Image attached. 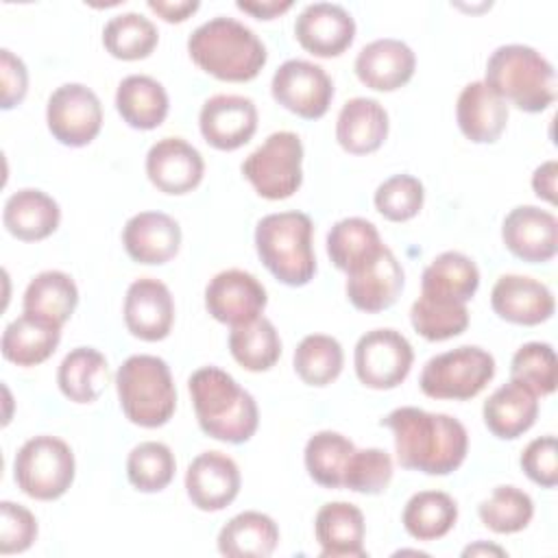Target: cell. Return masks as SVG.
<instances>
[{"instance_id": "d6a6232c", "label": "cell", "mask_w": 558, "mask_h": 558, "mask_svg": "<svg viewBox=\"0 0 558 558\" xmlns=\"http://www.w3.org/2000/svg\"><path fill=\"white\" fill-rule=\"evenodd\" d=\"M109 379L107 357L94 347L72 349L57 368V384L65 399L92 403L100 397Z\"/></svg>"}, {"instance_id": "ac0fdd59", "label": "cell", "mask_w": 558, "mask_h": 558, "mask_svg": "<svg viewBox=\"0 0 558 558\" xmlns=\"http://www.w3.org/2000/svg\"><path fill=\"white\" fill-rule=\"evenodd\" d=\"M501 240L514 257L527 264L549 262L558 251V220L536 205H519L504 218Z\"/></svg>"}, {"instance_id": "3957f363", "label": "cell", "mask_w": 558, "mask_h": 558, "mask_svg": "<svg viewBox=\"0 0 558 558\" xmlns=\"http://www.w3.org/2000/svg\"><path fill=\"white\" fill-rule=\"evenodd\" d=\"M190 59L218 81H253L266 65L268 52L262 39L246 24L216 15L187 37Z\"/></svg>"}, {"instance_id": "f546056e", "label": "cell", "mask_w": 558, "mask_h": 558, "mask_svg": "<svg viewBox=\"0 0 558 558\" xmlns=\"http://www.w3.org/2000/svg\"><path fill=\"white\" fill-rule=\"evenodd\" d=\"M59 340L61 327L24 312L4 327L0 349L17 366H37L57 351Z\"/></svg>"}, {"instance_id": "ffe728a7", "label": "cell", "mask_w": 558, "mask_h": 558, "mask_svg": "<svg viewBox=\"0 0 558 558\" xmlns=\"http://www.w3.org/2000/svg\"><path fill=\"white\" fill-rule=\"evenodd\" d=\"M122 312L126 329L146 342L163 340L174 323L172 294L155 277H140L129 286Z\"/></svg>"}, {"instance_id": "e0dca14e", "label": "cell", "mask_w": 558, "mask_h": 558, "mask_svg": "<svg viewBox=\"0 0 558 558\" xmlns=\"http://www.w3.org/2000/svg\"><path fill=\"white\" fill-rule=\"evenodd\" d=\"M203 174L201 153L183 137H161L148 148L146 177L163 194H187L198 187Z\"/></svg>"}, {"instance_id": "9a60e30c", "label": "cell", "mask_w": 558, "mask_h": 558, "mask_svg": "<svg viewBox=\"0 0 558 558\" xmlns=\"http://www.w3.org/2000/svg\"><path fill=\"white\" fill-rule=\"evenodd\" d=\"M405 283L403 268L395 253L384 244L368 262L347 275V296L360 312L388 310Z\"/></svg>"}, {"instance_id": "b9f144b4", "label": "cell", "mask_w": 558, "mask_h": 558, "mask_svg": "<svg viewBox=\"0 0 558 558\" xmlns=\"http://www.w3.org/2000/svg\"><path fill=\"white\" fill-rule=\"evenodd\" d=\"M177 471V460L166 442L146 440L131 449L126 458V477L140 493L163 490Z\"/></svg>"}, {"instance_id": "4316f807", "label": "cell", "mask_w": 558, "mask_h": 558, "mask_svg": "<svg viewBox=\"0 0 558 558\" xmlns=\"http://www.w3.org/2000/svg\"><path fill=\"white\" fill-rule=\"evenodd\" d=\"M7 231L22 242H39L52 235L61 222L59 203L41 190L24 187L13 192L2 209Z\"/></svg>"}, {"instance_id": "f5cc1de1", "label": "cell", "mask_w": 558, "mask_h": 558, "mask_svg": "<svg viewBox=\"0 0 558 558\" xmlns=\"http://www.w3.org/2000/svg\"><path fill=\"white\" fill-rule=\"evenodd\" d=\"M235 7H238L240 11H244V13L255 15L257 20H272V17L286 13L288 9H292V0H283V2H277V0H268V2H259V0H257V2H242V0H238Z\"/></svg>"}, {"instance_id": "4dcf8cb0", "label": "cell", "mask_w": 558, "mask_h": 558, "mask_svg": "<svg viewBox=\"0 0 558 558\" xmlns=\"http://www.w3.org/2000/svg\"><path fill=\"white\" fill-rule=\"evenodd\" d=\"M277 543V523L257 510L235 514L218 532V551L229 558H268Z\"/></svg>"}, {"instance_id": "f907efd6", "label": "cell", "mask_w": 558, "mask_h": 558, "mask_svg": "<svg viewBox=\"0 0 558 558\" xmlns=\"http://www.w3.org/2000/svg\"><path fill=\"white\" fill-rule=\"evenodd\" d=\"M153 13H157L166 22H185L201 7L198 0H148L146 2Z\"/></svg>"}, {"instance_id": "484cf974", "label": "cell", "mask_w": 558, "mask_h": 558, "mask_svg": "<svg viewBox=\"0 0 558 558\" xmlns=\"http://www.w3.org/2000/svg\"><path fill=\"white\" fill-rule=\"evenodd\" d=\"M388 137V111L375 98L347 100L336 120V140L351 155L375 153Z\"/></svg>"}, {"instance_id": "9c48e42d", "label": "cell", "mask_w": 558, "mask_h": 558, "mask_svg": "<svg viewBox=\"0 0 558 558\" xmlns=\"http://www.w3.org/2000/svg\"><path fill=\"white\" fill-rule=\"evenodd\" d=\"M303 144L292 131L270 133L244 161L242 174L268 201L290 198L303 183Z\"/></svg>"}, {"instance_id": "7402d4cb", "label": "cell", "mask_w": 558, "mask_h": 558, "mask_svg": "<svg viewBox=\"0 0 558 558\" xmlns=\"http://www.w3.org/2000/svg\"><path fill=\"white\" fill-rule=\"evenodd\" d=\"M353 68L362 85L375 92H395L414 76L416 57L405 41L381 37L357 52Z\"/></svg>"}, {"instance_id": "7a4b0ae2", "label": "cell", "mask_w": 558, "mask_h": 558, "mask_svg": "<svg viewBox=\"0 0 558 558\" xmlns=\"http://www.w3.org/2000/svg\"><path fill=\"white\" fill-rule=\"evenodd\" d=\"M187 388L198 427L209 438L242 445L257 432V403L227 371L201 366L190 375Z\"/></svg>"}, {"instance_id": "2e32d148", "label": "cell", "mask_w": 558, "mask_h": 558, "mask_svg": "<svg viewBox=\"0 0 558 558\" xmlns=\"http://www.w3.org/2000/svg\"><path fill=\"white\" fill-rule=\"evenodd\" d=\"M294 37L314 57L331 59L353 44L355 20L336 2H314L296 15Z\"/></svg>"}, {"instance_id": "603a6c76", "label": "cell", "mask_w": 558, "mask_h": 558, "mask_svg": "<svg viewBox=\"0 0 558 558\" xmlns=\"http://www.w3.org/2000/svg\"><path fill=\"white\" fill-rule=\"evenodd\" d=\"M122 244L137 264H166L179 253L181 227L163 211H140L126 220Z\"/></svg>"}, {"instance_id": "30bf717a", "label": "cell", "mask_w": 558, "mask_h": 558, "mask_svg": "<svg viewBox=\"0 0 558 558\" xmlns=\"http://www.w3.org/2000/svg\"><path fill=\"white\" fill-rule=\"evenodd\" d=\"M414 351L408 338L390 327L366 331L353 351L357 379L373 390L397 388L410 373Z\"/></svg>"}, {"instance_id": "cb8c5ba5", "label": "cell", "mask_w": 558, "mask_h": 558, "mask_svg": "<svg viewBox=\"0 0 558 558\" xmlns=\"http://www.w3.org/2000/svg\"><path fill=\"white\" fill-rule=\"evenodd\" d=\"M320 558H364L366 523L355 504L329 501L320 506L314 519Z\"/></svg>"}, {"instance_id": "277c9868", "label": "cell", "mask_w": 558, "mask_h": 558, "mask_svg": "<svg viewBox=\"0 0 558 558\" xmlns=\"http://www.w3.org/2000/svg\"><path fill=\"white\" fill-rule=\"evenodd\" d=\"M484 83L525 113H541L556 100V70L532 46L506 44L490 52Z\"/></svg>"}, {"instance_id": "db71d44e", "label": "cell", "mask_w": 558, "mask_h": 558, "mask_svg": "<svg viewBox=\"0 0 558 558\" xmlns=\"http://www.w3.org/2000/svg\"><path fill=\"white\" fill-rule=\"evenodd\" d=\"M477 554H493V556H506V551L497 545H490V543H475V545H469L462 556H477Z\"/></svg>"}, {"instance_id": "44dd1931", "label": "cell", "mask_w": 558, "mask_h": 558, "mask_svg": "<svg viewBox=\"0 0 558 558\" xmlns=\"http://www.w3.org/2000/svg\"><path fill=\"white\" fill-rule=\"evenodd\" d=\"M493 312L514 325H541L554 314L551 290L525 275H501L490 290Z\"/></svg>"}, {"instance_id": "7c38bea8", "label": "cell", "mask_w": 558, "mask_h": 558, "mask_svg": "<svg viewBox=\"0 0 558 558\" xmlns=\"http://www.w3.org/2000/svg\"><path fill=\"white\" fill-rule=\"evenodd\" d=\"M270 92L272 98L294 116L318 120L331 105L333 81L325 68L312 61L288 59L275 70Z\"/></svg>"}, {"instance_id": "7dc6e473", "label": "cell", "mask_w": 558, "mask_h": 558, "mask_svg": "<svg viewBox=\"0 0 558 558\" xmlns=\"http://www.w3.org/2000/svg\"><path fill=\"white\" fill-rule=\"evenodd\" d=\"M37 538V519L35 514L13 501L0 504V554H20L26 551Z\"/></svg>"}, {"instance_id": "6da1fadb", "label": "cell", "mask_w": 558, "mask_h": 558, "mask_svg": "<svg viewBox=\"0 0 558 558\" xmlns=\"http://www.w3.org/2000/svg\"><path fill=\"white\" fill-rule=\"evenodd\" d=\"M379 425L392 432L397 462L403 469L425 475H449L466 458L469 434L449 414L403 405L386 414Z\"/></svg>"}, {"instance_id": "e575fe53", "label": "cell", "mask_w": 558, "mask_h": 558, "mask_svg": "<svg viewBox=\"0 0 558 558\" xmlns=\"http://www.w3.org/2000/svg\"><path fill=\"white\" fill-rule=\"evenodd\" d=\"M381 246L384 242L377 227L357 216L338 220L327 233V255L331 264L347 275L368 262Z\"/></svg>"}, {"instance_id": "4fadbf2b", "label": "cell", "mask_w": 558, "mask_h": 558, "mask_svg": "<svg viewBox=\"0 0 558 558\" xmlns=\"http://www.w3.org/2000/svg\"><path fill=\"white\" fill-rule=\"evenodd\" d=\"M268 303L262 281L240 268H229L214 275L205 288L207 312L225 325H244L262 316Z\"/></svg>"}, {"instance_id": "bcb514c9", "label": "cell", "mask_w": 558, "mask_h": 558, "mask_svg": "<svg viewBox=\"0 0 558 558\" xmlns=\"http://www.w3.org/2000/svg\"><path fill=\"white\" fill-rule=\"evenodd\" d=\"M375 209L390 222L414 218L425 201L423 183L412 174H392L375 190Z\"/></svg>"}, {"instance_id": "8992f818", "label": "cell", "mask_w": 558, "mask_h": 558, "mask_svg": "<svg viewBox=\"0 0 558 558\" xmlns=\"http://www.w3.org/2000/svg\"><path fill=\"white\" fill-rule=\"evenodd\" d=\"M116 390L124 416L140 427H161L177 408L170 366L157 355H131L116 373Z\"/></svg>"}, {"instance_id": "f1b7e54d", "label": "cell", "mask_w": 558, "mask_h": 558, "mask_svg": "<svg viewBox=\"0 0 558 558\" xmlns=\"http://www.w3.org/2000/svg\"><path fill=\"white\" fill-rule=\"evenodd\" d=\"M116 109L122 120L140 131L157 129L170 109L166 87L148 74H129L116 92Z\"/></svg>"}, {"instance_id": "ee69618b", "label": "cell", "mask_w": 558, "mask_h": 558, "mask_svg": "<svg viewBox=\"0 0 558 558\" xmlns=\"http://www.w3.org/2000/svg\"><path fill=\"white\" fill-rule=\"evenodd\" d=\"M510 379L523 384L536 397H547L558 384V364L554 347L547 342H525L510 362Z\"/></svg>"}, {"instance_id": "5b68a950", "label": "cell", "mask_w": 558, "mask_h": 558, "mask_svg": "<svg viewBox=\"0 0 558 558\" xmlns=\"http://www.w3.org/2000/svg\"><path fill=\"white\" fill-rule=\"evenodd\" d=\"M314 225L303 211L264 216L255 227V248L268 272L292 288L305 286L316 272Z\"/></svg>"}, {"instance_id": "52a82bcc", "label": "cell", "mask_w": 558, "mask_h": 558, "mask_svg": "<svg viewBox=\"0 0 558 558\" xmlns=\"http://www.w3.org/2000/svg\"><path fill=\"white\" fill-rule=\"evenodd\" d=\"M74 471L76 462L70 445L50 434L28 438L13 460L17 488L39 501H52L65 495L74 482Z\"/></svg>"}, {"instance_id": "7bdbcfd3", "label": "cell", "mask_w": 558, "mask_h": 558, "mask_svg": "<svg viewBox=\"0 0 558 558\" xmlns=\"http://www.w3.org/2000/svg\"><path fill=\"white\" fill-rule=\"evenodd\" d=\"M480 521L495 534H514L530 525L534 517L532 497L517 486H497L477 506Z\"/></svg>"}, {"instance_id": "d590c367", "label": "cell", "mask_w": 558, "mask_h": 558, "mask_svg": "<svg viewBox=\"0 0 558 558\" xmlns=\"http://www.w3.org/2000/svg\"><path fill=\"white\" fill-rule=\"evenodd\" d=\"M458 521V504L442 490L414 493L401 514L405 532L416 541H436L449 534Z\"/></svg>"}, {"instance_id": "5bb4252c", "label": "cell", "mask_w": 558, "mask_h": 558, "mask_svg": "<svg viewBox=\"0 0 558 558\" xmlns=\"http://www.w3.org/2000/svg\"><path fill=\"white\" fill-rule=\"evenodd\" d=\"M205 142L218 150L244 146L257 131V107L240 94H216L207 98L198 113Z\"/></svg>"}, {"instance_id": "d4e9b609", "label": "cell", "mask_w": 558, "mask_h": 558, "mask_svg": "<svg viewBox=\"0 0 558 558\" xmlns=\"http://www.w3.org/2000/svg\"><path fill=\"white\" fill-rule=\"evenodd\" d=\"M456 120L462 135L475 144H493L508 124V102L484 81L462 87L456 102Z\"/></svg>"}, {"instance_id": "816d5d0a", "label": "cell", "mask_w": 558, "mask_h": 558, "mask_svg": "<svg viewBox=\"0 0 558 558\" xmlns=\"http://www.w3.org/2000/svg\"><path fill=\"white\" fill-rule=\"evenodd\" d=\"M556 177H558V163L556 159H549L541 163L532 174V190L538 198L547 203H556Z\"/></svg>"}, {"instance_id": "60d3db41", "label": "cell", "mask_w": 558, "mask_h": 558, "mask_svg": "<svg viewBox=\"0 0 558 558\" xmlns=\"http://www.w3.org/2000/svg\"><path fill=\"white\" fill-rule=\"evenodd\" d=\"M294 371L307 386H329L344 364L340 342L327 333H310L294 349Z\"/></svg>"}, {"instance_id": "d6986e66", "label": "cell", "mask_w": 558, "mask_h": 558, "mask_svg": "<svg viewBox=\"0 0 558 558\" xmlns=\"http://www.w3.org/2000/svg\"><path fill=\"white\" fill-rule=\"evenodd\" d=\"M240 469L222 451L198 453L185 471V493L203 512H218L227 508L240 493Z\"/></svg>"}, {"instance_id": "ab89813d", "label": "cell", "mask_w": 558, "mask_h": 558, "mask_svg": "<svg viewBox=\"0 0 558 558\" xmlns=\"http://www.w3.org/2000/svg\"><path fill=\"white\" fill-rule=\"evenodd\" d=\"M159 41L157 26L142 13L126 11L113 15L102 28L105 50L122 61L146 59Z\"/></svg>"}, {"instance_id": "8fae6325", "label": "cell", "mask_w": 558, "mask_h": 558, "mask_svg": "<svg viewBox=\"0 0 558 558\" xmlns=\"http://www.w3.org/2000/svg\"><path fill=\"white\" fill-rule=\"evenodd\" d=\"M46 124L63 146H87L102 126V105L94 89L83 83H63L46 105Z\"/></svg>"}, {"instance_id": "8d00e7d4", "label": "cell", "mask_w": 558, "mask_h": 558, "mask_svg": "<svg viewBox=\"0 0 558 558\" xmlns=\"http://www.w3.org/2000/svg\"><path fill=\"white\" fill-rule=\"evenodd\" d=\"M229 351L242 368L262 373L277 364L281 355V338L266 316H257L244 325L231 327Z\"/></svg>"}, {"instance_id": "ba28073f", "label": "cell", "mask_w": 558, "mask_h": 558, "mask_svg": "<svg viewBox=\"0 0 558 558\" xmlns=\"http://www.w3.org/2000/svg\"><path fill=\"white\" fill-rule=\"evenodd\" d=\"M495 377V357L475 344L429 357L421 371L418 386L429 399L466 401L477 397Z\"/></svg>"}, {"instance_id": "f6af8a7d", "label": "cell", "mask_w": 558, "mask_h": 558, "mask_svg": "<svg viewBox=\"0 0 558 558\" xmlns=\"http://www.w3.org/2000/svg\"><path fill=\"white\" fill-rule=\"evenodd\" d=\"M392 480V458L379 447L355 449L344 469L342 488L362 495H379Z\"/></svg>"}, {"instance_id": "836d02e7", "label": "cell", "mask_w": 558, "mask_h": 558, "mask_svg": "<svg viewBox=\"0 0 558 558\" xmlns=\"http://www.w3.org/2000/svg\"><path fill=\"white\" fill-rule=\"evenodd\" d=\"M480 288V270L475 262L460 251L436 255L421 277V292L447 296L460 303L473 299Z\"/></svg>"}, {"instance_id": "681fc988", "label": "cell", "mask_w": 558, "mask_h": 558, "mask_svg": "<svg viewBox=\"0 0 558 558\" xmlns=\"http://www.w3.org/2000/svg\"><path fill=\"white\" fill-rule=\"evenodd\" d=\"M0 81H2L0 107L13 109L24 100L28 92V70L24 61L15 57L9 48L0 50Z\"/></svg>"}, {"instance_id": "83f0119b", "label": "cell", "mask_w": 558, "mask_h": 558, "mask_svg": "<svg viewBox=\"0 0 558 558\" xmlns=\"http://www.w3.org/2000/svg\"><path fill=\"white\" fill-rule=\"evenodd\" d=\"M482 416L493 436L514 440L536 423L538 397L523 384L510 379L484 401Z\"/></svg>"}, {"instance_id": "1f68e13d", "label": "cell", "mask_w": 558, "mask_h": 558, "mask_svg": "<svg viewBox=\"0 0 558 558\" xmlns=\"http://www.w3.org/2000/svg\"><path fill=\"white\" fill-rule=\"evenodd\" d=\"M78 303V288L68 272L44 270L35 275L22 299L26 314L44 318L57 327H63L74 314Z\"/></svg>"}, {"instance_id": "c3c4849f", "label": "cell", "mask_w": 558, "mask_h": 558, "mask_svg": "<svg viewBox=\"0 0 558 558\" xmlns=\"http://www.w3.org/2000/svg\"><path fill=\"white\" fill-rule=\"evenodd\" d=\"M523 473L543 488H554L558 484V445L556 436H538L527 442L521 453Z\"/></svg>"}, {"instance_id": "f35d334b", "label": "cell", "mask_w": 558, "mask_h": 558, "mask_svg": "<svg viewBox=\"0 0 558 558\" xmlns=\"http://www.w3.org/2000/svg\"><path fill=\"white\" fill-rule=\"evenodd\" d=\"M355 445L340 432L323 429L305 442L303 460L310 477L323 488H342L344 469L353 456Z\"/></svg>"}, {"instance_id": "74e56055", "label": "cell", "mask_w": 558, "mask_h": 558, "mask_svg": "<svg viewBox=\"0 0 558 558\" xmlns=\"http://www.w3.org/2000/svg\"><path fill=\"white\" fill-rule=\"evenodd\" d=\"M410 320L418 336L429 342H440L460 336L469 327V310L466 303L421 292L410 307Z\"/></svg>"}]
</instances>
